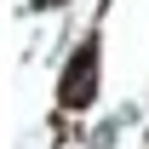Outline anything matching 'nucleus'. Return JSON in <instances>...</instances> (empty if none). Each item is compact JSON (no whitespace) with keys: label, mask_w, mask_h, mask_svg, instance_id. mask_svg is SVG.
Listing matches in <instances>:
<instances>
[{"label":"nucleus","mask_w":149,"mask_h":149,"mask_svg":"<svg viewBox=\"0 0 149 149\" xmlns=\"http://www.w3.org/2000/svg\"><path fill=\"white\" fill-rule=\"evenodd\" d=\"M63 103H69V109H80V103H92V46H80V57H74V69L63 74Z\"/></svg>","instance_id":"obj_1"}]
</instances>
